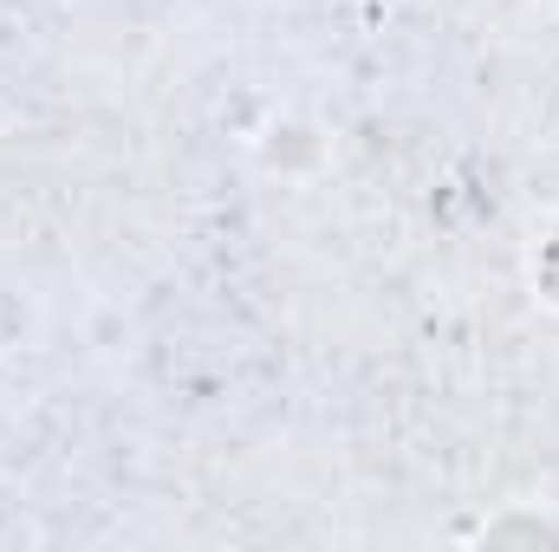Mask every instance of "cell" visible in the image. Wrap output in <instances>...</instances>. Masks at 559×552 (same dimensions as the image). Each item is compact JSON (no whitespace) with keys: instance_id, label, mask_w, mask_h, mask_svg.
Here are the masks:
<instances>
[{"instance_id":"obj_1","label":"cell","mask_w":559,"mask_h":552,"mask_svg":"<svg viewBox=\"0 0 559 552\" xmlns=\"http://www.w3.org/2000/svg\"><path fill=\"white\" fill-rule=\"evenodd\" d=\"M527 286H534V299L559 319V208L540 215V228L527 235Z\"/></svg>"}]
</instances>
